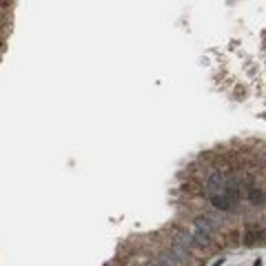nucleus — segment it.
I'll return each mask as SVG.
<instances>
[{"mask_svg": "<svg viewBox=\"0 0 266 266\" xmlns=\"http://www.w3.org/2000/svg\"><path fill=\"white\" fill-rule=\"evenodd\" d=\"M226 184H228V178L222 173V171H215V173L208 178L206 182V195L208 198H215V195H222L226 191Z\"/></svg>", "mask_w": 266, "mask_h": 266, "instance_id": "1", "label": "nucleus"}, {"mask_svg": "<svg viewBox=\"0 0 266 266\" xmlns=\"http://www.w3.org/2000/svg\"><path fill=\"white\" fill-rule=\"evenodd\" d=\"M195 226L200 228V231H204L206 235H213V233L220 228V224L215 222V220L211 218V215H200L198 220H195Z\"/></svg>", "mask_w": 266, "mask_h": 266, "instance_id": "2", "label": "nucleus"}, {"mask_svg": "<svg viewBox=\"0 0 266 266\" xmlns=\"http://www.w3.org/2000/svg\"><path fill=\"white\" fill-rule=\"evenodd\" d=\"M191 240H193V246H208L211 244V235H206L204 231H200L198 226H191Z\"/></svg>", "mask_w": 266, "mask_h": 266, "instance_id": "3", "label": "nucleus"}, {"mask_svg": "<svg viewBox=\"0 0 266 266\" xmlns=\"http://www.w3.org/2000/svg\"><path fill=\"white\" fill-rule=\"evenodd\" d=\"M211 202H213V206L220 208V211H233V206H235V200H231L226 193L211 198Z\"/></svg>", "mask_w": 266, "mask_h": 266, "instance_id": "4", "label": "nucleus"}]
</instances>
